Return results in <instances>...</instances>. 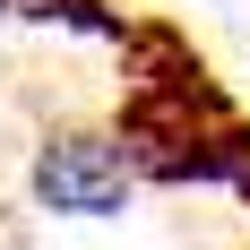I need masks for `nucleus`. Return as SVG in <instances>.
Instances as JSON below:
<instances>
[{"instance_id": "obj_1", "label": "nucleus", "mask_w": 250, "mask_h": 250, "mask_svg": "<svg viewBox=\"0 0 250 250\" xmlns=\"http://www.w3.org/2000/svg\"><path fill=\"white\" fill-rule=\"evenodd\" d=\"M35 199L52 216H121L129 207V155L112 138H86V129L43 138V155H35Z\"/></svg>"}, {"instance_id": "obj_2", "label": "nucleus", "mask_w": 250, "mask_h": 250, "mask_svg": "<svg viewBox=\"0 0 250 250\" xmlns=\"http://www.w3.org/2000/svg\"><path fill=\"white\" fill-rule=\"evenodd\" d=\"M0 9H9V0H0Z\"/></svg>"}]
</instances>
